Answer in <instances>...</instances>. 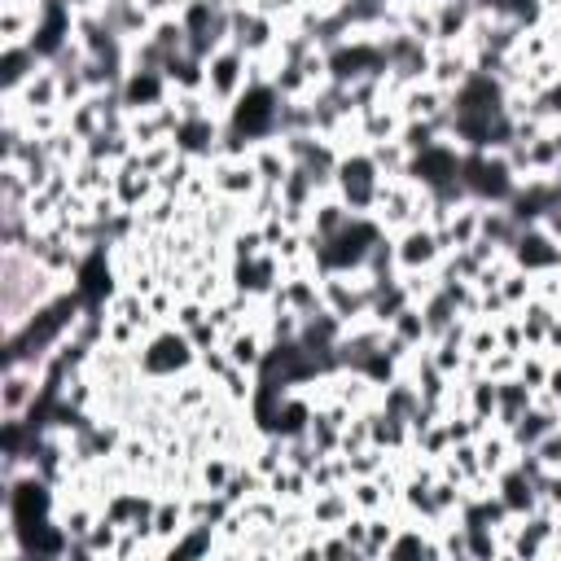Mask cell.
Returning a JSON list of instances; mask_svg holds the SVG:
<instances>
[{
  "mask_svg": "<svg viewBox=\"0 0 561 561\" xmlns=\"http://www.w3.org/2000/svg\"><path fill=\"white\" fill-rule=\"evenodd\" d=\"M508 254H513V263H517L522 272H530V276L561 267V241H557L543 224H526V228L517 232V241H513Z\"/></svg>",
  "mask_w": 561,
  "mask_h": 561,
  "instance_id": "7a4b0ae2",
  "label": "cell"
},
{
  "mask_svg": "<svg viewBox=\"0 0 561 561\" xmlns=\"http://www.w3.org/2000/svg\"><path fill=\"white\" fill-rule=\"evenodd\" d=\"M500 386V408H495V425L500 430H513L517 425V416L535 403V390L513 373V377H504V381H495Z\"/></svg>",
  "mask_w": 561,
  "mask_h": 561,
  "instance_id": "3957f363",
  "label": "cell"
},
{
  "mask_svg": "<svg viewBox=\"0 0 561 561\" xmlns=\"http://www.w3.org/2000/svg\"><path fill=\"white\" fill-rule=\"evenodd\" d=\"M443 254H447V250H443V241H438V232H434L430 224H412V228L394 232L399 276H403V272H430V267H438Z\"/></svg>",
  "mask_w": 561,
  "mask_h": 561,
  "instance_id": "6da1fadb",
  "label": "cell"
}]
</instances>
